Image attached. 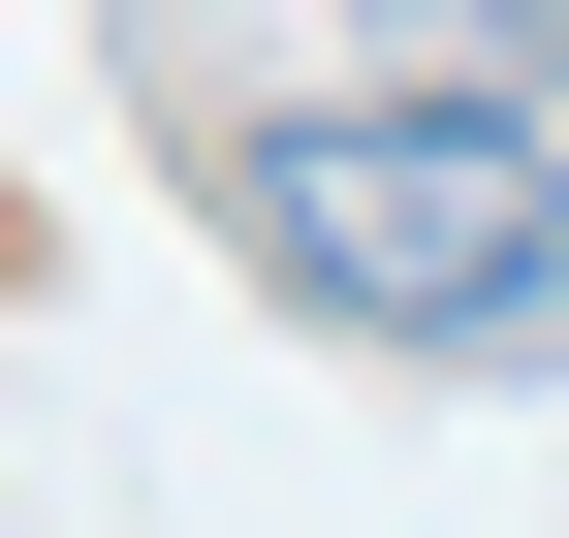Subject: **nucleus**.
<instances>
[{
    "mask_svg": "<svg viewBox=\"0 0 569 538\" xmlns=\"http://www.w3.org/2000/svg\"><path fill=\"white\" fill-rule=\"evenodd\" d=\"M222 222L348 349H538L569 317V127H507V96H284L222 159Z\"/></svg>",
    "mask_w": 569,
    "mask_h": 538,
    "instance_id": "nucleus-1",
    "label": "nucleus"
}]
</instances>
